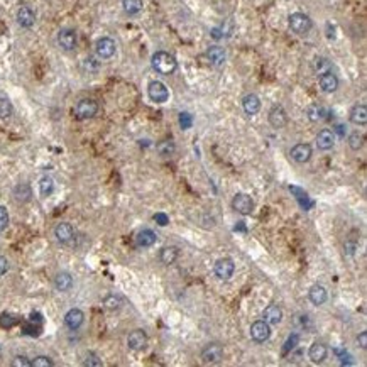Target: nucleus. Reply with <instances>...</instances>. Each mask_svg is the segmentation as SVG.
Segmentation results:
<instances>
[{"label":"nucleus","instance_id":"obj_33","mask_svg":"<svg viewBox=\"0 0 367 367\" xmlns=\"http://www.w3.org/2000/svg\"><path fill=\"white\" fill-rule=\"evenodd\" d=\"M39 191H41L42 196H49L54 191V181H52L51 176L41 178V181H39Z\"/></svg>","mask_w":367,"mask_h":367},{"label":"nucleus","instance_id":"obj_6","mask_svg":"<svg viewBox=\"0 0 367 367\" xmlns=\"http://www.w3.org/2000/svg\"><path fill=\"white\" fill-rule=\"evenodd\" d=\"M224 359V349L220 344H208L202 351V361L205 364H218Z\"/></svg>","mask_w":367,"mask_h":367},{"label":"nucleus","instance_id":"obj_48","mask_svg":"<svg viewBox=\"0 0 367 367\" xmlns=\"http://www.w3.org/2000/svg\"><path fill=\"white\" fill-rule=\"evenodd\" d=\"M357 340H359V344H361L362 349H367V332H362Z\"/></svg>","mask_w":367,"mask_h":367},{"label":"nucleus","instance_id":"obj_30","mask_svg":"<svg viewBox=\"0 0 367 367\" xmlns=\"http://www.w3.org/2000/svg\"><path fill=\"white\" fill-rule=\"evenodd\" d=\"M156 151L159 152V156L169 157V156L174 154V151H176V146H174V142L171 141V139H164V141L157 142Z\"/></svg>","mask_w":367,"mask_h":367},{"label":"nucleus","instance_id":"obj_25","mask_svg":"<svg viewBox=\"0 0 367 367\" xmlns=\"http://www.w3.org/2000/svg\"><path fill=\"white\" fill-rule=\"evenodd\" d=\"M156 240H157V235L151 229H142L137 234V237H135V244L139 247H151L156 244Z\"/></svg>","mask_w":367,"mask_h":367},{"label":"nucleus","instance_id":"obj_46","mask_svg":"<svg viewBox=\"0 0 367 367\" xmlns=\"http://www.w3.org/2000/svg\"><path fill=\"white\" fill-rule=\"evenodd\" d=\"M83 66H85V69H88V71H97V69H98V63L93 58H88V59H85Z\"/></svg>","mask_w":367,"mask_h":367},{"label":"nucleus","instance_id":"obj_43","mask_svg":"<svg viewBox=\"0 0 367 367\" xmlns=\"http://www.w3.org/2000/svg\"><path fill=\"white\" fill-rule=\"evenodd\" d=\"M15 322H17L15 318H14V317H10V315H8V313H3L2 317H0V325L5 327V329H10V327L14 325Z\"/></svg>","mask_w":367,"mask_h":367},{"label":"nucleus","instance_id":"obj_4","mask_svg":"<svg viewBox=\"0 0 367 367\" xmlns=\"http://www.w3.org/2000/svg\"><path fill=\"white\" fill-rule=\"evenodd\" d=\"M234 271H235V264L230 257H222L215 262V268H213V273L218 279L222 281H227L234 276Z\"/></svg>","mask_w":367,"mask_h":367},{"label":"nucleus","instance_id":"obj_1","mask_svg":"<svg viewBox=\"0 0 367 367\" xmlns=\"http://www.w3.org/2000/svg\"><path fill=\"white\" fill-rule=\"evenodd\" d=\"M151 64L157 73H161V75H171L178 66L174 56H171L166 51L154 52V54H152V59H151Z\"/></svg>","mask_w":367,"mask_h":367},{"label":"nucleus","instance_id":"obj_14","mask_svg":"<svg viewBox=\"0 0 367 367\" xmlns=\"http://www.w3.org/2000/svg\"><path fill=\"white\" fill-rule=\"evenodd\" d=\"M269 124L273 125L274 129H283L288 124V115L285 112V108L281 105H276V107L271 108L269 112Z\"/></svg>","mask_w":367,"mask_h":367},{"label":"nucleus","instance_id":"obj_2","mask_svg":"<svg viewBox=\"0 0 367 367\" xmlns=\"http://www.w3.org/2000/svg\"><path fill=\"white\" fill-rule=\"evenodd\" d=\"M288 24H290V29L293 32L298 34V36H305V34H308L313 27L312 19H310L307 14H303V12H295V14H291L290 19H288Z\"/></svg>","mask_w":367,"mask_h":367},{"label":"nucleus","instance_id":"obj_15","mask_svg":"<svg viewBox=\"0 0 367 367\" xmlns=\"http://www.w3.org/2000/svg\"><path fill=\"white\" fill-rule=\"evenodd\" d=\"M85 322V315H83L81 310L78 308H71L69 312L64 315V325L68 327L69 330H78Z\"/></svg>","mask_w":367,"mask_h":367},{"label":"nucleus","instance_id":"obj_32","mask_svg":"<svg viewBox=\"0 0 367 367\" xmlns=\"http://www.w3.org/2000/svg\"><path fill=\"white\" fill-rule=\"evenodd\" d=\"M290 190L293 191V193H296V200H298L300 205H301V207H303L305 210H308V208H312V207H313V202H310L307 191L300 190V188H296V186H290Z\"/></svg>","mask_w":367,"mask_h":367},{"label":"nucleus","instance_id":"obj_13","mask_svg":"<svg viewBox=\"0 0 367 367\" xmlns=\"http://www.w3.org/2000/svg\"><path fill=\"white\" fill-rule=\"evenodd\" d=\"M58 44L64 51H73L76 47V32L73 29H61L58 32Z\"/></svg>","mask_w":367,"mask_h":367},{"label":"nucleus","instance_id":"obj_8","mask_svg":"<svg viewBox=\"0 0 367 367\" xmlns=\"http://www.w3.org/2000/svg\"><path fill=\"white\" fill-rule=\"evenodd\" d=\"M147 93H149V98L156 103H164L169 98V91L164 83L161 81H151L149 86H147Z\"/></svg>","mask_w":367,"mask_h":367},{"label":"nucleus","instance_id":"obj_39","mask_svg":"<svg viewBox=\"0 0 367 367\" xmlns=\"http://www.w3.org/2000/svg\"><path fill=\"white\" fill-rule=\"evenodd\" d=\"M105 307H107L108 310H117L122 305V300L119 298V296H115V295H110V296H107V298H105Z\"/></svg>","mask_w":367,"mask_h":367},{"label":"nucleus","instance_id":"obj_24","mask_svg":"<svg viewBox=\"0 0 367 367\" xmlns=\"http://www.w3.org/2000/svg\"><path fill=\"white\" fill-rule=\"evenodd\" d=\"M327 115H329V110H327L323 105H318V103H312L310 107L307 108V117L312 122H322L327 119Z\"/></svg>","mask_w":367,"mask_h":367},{"label":"nucleus","instance_id":"obj_47","mask_svg":"<svg viewBox=\"0 0 367 367\" xmlns=\"http://www.w3.org/2000/svg\"><path fill=\"white\" fill-rule=\"evenodd\" d=\"M8 271V261L3 256H0V276H3Z\"/></svg>","mask_w":367,"mask_h":367},{"label":"nucleus","instance_id":"obj_49","mask_svg":"<svg viewBox=\"0 0 367 367\" xmlns=\"http://www.w3.org/2000/svg\"><path fill=\"white\" fill-rule=\"evenodd\" d=\"M345 127H344V125H337V127H335V130H337V132L340 134V135H344L345 134V130H344Z\"/></svg>","mask_w":367,"mask_h":367},{"label":"nucleus","instance_id":"obj_44","mask_svg":"<svg viewBox=\"0 0 367 367\" xmlns=\"http://www.w3.org/2000/svg\"><path fill=\"white\" fill-rule=\"evenodd\" d=\"M12 366H15V367H29L30 361L27 359V357H24V356H17L15 359L12 361Z\"/></svg>","mask_w":367,"mask_h":367},{"label":"nucleus","instance_id":"obj_45","mask_svg":"<svg viewBox=\"0 0 367 367\" xmlns=\"http://www.w3.org/2000/svg\"><path fill=\"white\" fill-rule=\"evenodd\" d=\"M154 220H156V224L161 225V227H166V225L169 224V217L166 215V213H156Z\"/></svg>","mask_w":367,"mask_h":367},{"label":"nucleus","instance_id":"obj_11","mask_svg":"<svg viewBox=\"0 0 367 367\" xmlns=\"http://www.w3.org/2000/svg\"><path fill=\"white\" fill-rule=\"evenodd\" d=\"M290 156H291L293 161H296V163H300V164L308 163L310 157H312V146H310V144H305V142L296 144V146L291 149Z\"/></svg>","mask_w":367,"mask_h":367},{"label":"nucleus","instance_id":"obj_10","mask_svg":"<svg viewBox=\"0 0 367 367\" xmlns=\"http://www.w3.org/2000/svg\"><path fill=\"white\" fill-rule=\"evenodd\" d=\"M54 235L63 246H73V242H75V229L66 222L58 224V227L54 229Z\"/></svg>","mask_w":367,"mask_h":367},{"label":"nucleus","instance_id":"obj_38","mask_svg":"<svg viewBox=\"0 0 367 367\" xmlns=\"http://www.w3.org/2000/svg\"><path fill=\"white\" fill-rule=\"evenodd\" d=\"M298 340H300L298 334L290 335V337H288V340H286V344H285V347H283V356H288V354H290V351H293V349L296 347Z\"/></svg>","mask_w":367,"mask_h":367},{"label":"nucleus","instance_id":"obj_23","mask_svg":"<svg viewBox=\"0 0 367 367\" xmlns=\"http://www.w3.org/2000/svg\"><path fill=\"white\" fill-rule=\"evenodd\" d=\"M54 286H56V290L61 291V293L69 291V290H71V286H73L71 274L66 273V271H61V273H58V274H56V278H54Z\"/></svg>","mask_w":367,"mask_h":367},{"label":"nucleus","instance_id":"obj_9","mask_svg":"<svg viewBox=\"0 0 367 367\" xmlns=\"http://www.w3.org/2000/svg\"><path fill=\"white\" fill-rule=\"evenodd\" d=\"M232 207L235 212L242 213V215H251L254 212V202L252 198L246 193H237L232 200Z\"/></svg>","mask_w":367,"mask_h":367},{"label":"nucleus","instance_id":"obj_36","mask_svg":"<svg viewBox=\"0 0 367 367\" xmlns=\"http://www.w3.org/2000/svg\"><path fill=\"white\" fill-rule=\"evenodd\" d=\"M30 366L32 367H52L54 362H52L51 357H47V356H37V357H34V361H30Z\"/></svg>","mask_w":367,"mask_h":367},{"label":"nucleus","instance_id":"obj_34","mask_svg":"<svg viewBox=\"0 0 367 367\" xmlns=\"http://www.w3.org/2000/svg\"><path fill=\"white\" fill-rule=\"evenodd\" d=\"M349 146H351L352 151H359L364 146V135L359 132H352L349 135Z\"/></svg>","mask_w":367,"mask_h":367},{"label":"nucleus","instance_id":"obj_17","mask_svg":"<svg viewBox=\"0 0 367 367\" xmlns=\"http://www.w3.org/2000/svg\"><path fill=\"white\" fill-rule=\"evenodd\" d=\"M34 22H36V14H34L32 8L24 5L17 10V24H19L20 27L29 29V27H32Z\"/></svg>","mask_w":367,"mask_h":367},{"label":"nucleus","instance_id":"obj_27","mask_svg":"<svg viewBox=\"0 0 367 367\" xmlns=\"http://www.w3.org/2000/svg\"><path fill=\"white\" fill-rule=\"evenodd\" d=\"M264 320L269 323V325H278L283 320V310L278 307V305H269L268 308L264 310Z\"/></svg>","mask_w":367,"mask_h":367},{"label":"nucleus","instance_id":"obj_21","mask_svg":"<svg viewBox=\"0 0 367 367\" xmlns=\"http://www.w3.org/2000/svg\"><path fill=\"white\" fill-rule=\"evenodd\" d=\"M308 298L313 305L322 307V305L327 301V298H329V295H327V290L322 285H313L308 291Z\"/></svg>","mask_w":367,"mask_h":367},{"label":"nucleus","instance_id":"obj_31","mask_svg":"<svg viewBox=\"0 0 367 367\" xmlns=\"http://www.w3.org/2000/svg\"><path fill=\"white\" fill-rule=\"evenodd\" d=\"M122 7H124V10L127 12L129 15H135L142 10L144 3H142V0H122Z\"/></svg>","mask_w":367,"mask_h":367},{"label":"nucleus","instance_id":"obj_19","mask_svg":"<svg viewBox=\"0 0 367 367\" xmlns=\"http://www.w3.org/2000/svg\"><path fill=\"white\" fill-rule=\"evenodd\" d=\"M327 356H329V349L323 344H318V342L313 344L308 351V357L313 364H322V362L327 359Z\"/></svg>","mask_w":367,"mask_h":367},{"label":"nucleus","instance_id":"obj_22","mask_svg":"<svg viewBox=\"0 0 367 367\" xmlns=\"http://www.w3.org/2000/svg\"><path fill=\"white\" fill-rule=\"evenodd\" d=\"M207 58H208L210 63L213 64V66H217V68L224 66V63H225V49H224V47H220V46H212L207 51Z\"/></svg>","mask_w":367,"mask_h":367},{"label":"nucleus","instance_id":"obj_12","mask_svg":"<svg viewBox=\"0 0 367 367\" xmlns=\"http://www.w3.org/2000/svg\"><path fill=\"white\" fill-rule=\"evenodd\" d=\"M147 342H149V339H147L144 330H134L130 332L127 337V345L132 351H144L147 347Z\"/></svg>","mask_w":367,"mask_h":367},{"label":"nucleus","instance_id":"obj_7","mask_svg":"<svg viewBox=\"0 0 367 367\" xmlns=\"http://www.w3.org/2000/svg\"><path fill=\"white\" fill-rule=\"evenodd\" d=\"M251 337L254 342L262 344L271 337V327L266 320H257L251 325Z\"/></svg>","mask_w":367,"mask_h":367},{"label":"nucleus","instance_id":"obj_26","mask_svg":"<svg viewBox=\"0 0 367 367\" xmlns=\"http://www.w3.org/2000/svg\"><path fill=\"white\" fill-rule=\"evenodd\" d=\"M178 256H180V252H178V247H174V246H166V247L161 249V252H159V261L163 262L164 266H171V264H174V262H176Z\"/></svg>","mask_w":367,"mask_h":367},{"label":"nucleus","instance_id":"obj_42","mask_svg":"<svg viewBox=\"0 0 367 367\" xmlns=\"http://www.w3.org/2000/svg\"><path fill=\"white\" fill-rule=\"evenodd\" d=\"M83 366H86V367H100V366H102V361H100L95 354H88V357H86L85 362H83Z\"/></svg>","mask_w":367,"mask_h":367},{"label":"nucleus","instance_id":"obj_37","mask_svg":"<svg viewBox=\"0 0 367 367\" xmlns=\"http://www.w3.org/2000/svg\"><path fill=\"white\" fill-rule=\"evenodd\" d=\"M12 103L7 98H0V119H7L12 115Z\"/></svg>","mask_w":367,"mask_h":367},{"label":"nucleus","instance_id":"obj_40","mask_svg":"<svg viewBox=\"0 0 367 367\" xmlns=\"http://www.w3.org/2000/svg\"><path fill=\"white\" fill-rule=\"evenodd\" d=\"M180 125H181L183 130L190 129L191 125H193V117H191L188 112H181L180 113Z\"/></svg>","mask_w":367,"mask_h":367},{"label":"nucleus","instance_id":"obj_3","mask_svg":"<svg viewBox=\"0 0 367 367\" xmlns=\"http://www.w3.org/2000/svg\"><path fill=\"white\" fill-rule=\"evenodd\" d=\"M97 113H98V103L91 98L80 100L75 107V115H76V119H80V120L93 119Z\"/></svg>","mask_w":367,"mask_h":367},{"label":"nucleus","instance_id":"obj_41","mask_svg":"<svg viewBox=\"0 0 367 367\" xmlns=\"http://www.w3.org/2000/svg\"><path fill=\"white\" fill-rule=\"evenodd\" d=\"M8 227V213L3 207H0V234Z\"/></svg>","mask_w":367,"mask_h":367},{"label":"nucleus","instance_id":"obj_35","mask_svg":"<svg viewBox=\"0 0 367 367\" xmlns=\"http://www.w3.org/2000/svg\"><path fill=\"white\" fill-rule=\"evenodd\" d=\"M330 69H332V64H330V61L327 58H317V59H315V71H317L318 75L330 71Z\"/></svg>","mask_w":367,"mask_h":367},{"label":"nucleus","instance_id":"obj_18","mask_svg":"<svg viewBox=\"0 0 367 367\" xmlns=\"http://www.w3.org/2000/svg\"><path fill=\"white\" fill-rule=\"evenodd\" d=\"M318 83H320V88L325 91V93H334V91L339 88V78L332 71L322 73L320 78H318Z\"/></svg>","mask_w":367,"mask_h":367},{"label":"nucleus","instance_id":"obj_5","mask_svg":"<svg viewBox=\"0 0 367 367\" xmlns=\"http://www.w3.org/2000/svg\"><path fill=\"white\" fill-rule=\"evenodd\" d=\"M117 51V44L112 37H100L95 44V52L98 58L102 59H110Z\"/></svg>","mask_w":367,"mask_h":367},{"label":"nucleus","instance_id":"obj_16","mask_svg":"<svg viewBox=\"0 0 367 367\" xmlns=\"http://www.w3.org/2000/svg\"><path fill=\"white\" fill-rule=\"evenodd\" d=\"M335 144V132L330 129H322L317 135V146L322 151H330Z\"/></svg>","mask_w":367,"mask_h":367},{"label":"nucleus","instance_id":"obj_29","mask_svg":"<svg viewBox=\"0 0 367 367\" xmlns=\"http://www.w3.org/2000/svg\"><path fill=\"white\" fill-rule=\"evenodd\" d=\"M12 193H14V198L20 203L29 202L30 196H32V191H30V186L27 185V183H19V185L14 188Z\"/></svg>","mask_w":367,"mask_h":367},{"label":"nucleus","instance_id":"obj_28","mask_svg":"<svg viewBox=\"0 0 367 367\" xmlns=\"http://www.w3.org/2000/svg\"><path fill=\"white\" fill-rule=\"evenodd\" d=\"M351 122L357 125H366L367 124V107L364 103L356 105L351 110Z\"/></svg>","mask_w":367,"mask_h":367},{"label":"nucleus","instance_id":"obj_20","mask_svg":"<svg viewBox=\"0 0 367 367\" xmlns=\"http://www.w3.org/2000/svg\"><path fill=\"white\" fill-rule=\"evenodd\" d=\"M242 108H244V112H246L247 115H256V113H259V110H261L259 97L254 95V93L246 95L244 100H242Z\"/></svg>","mask_w":367,"mask_h":367}]
</instances>
